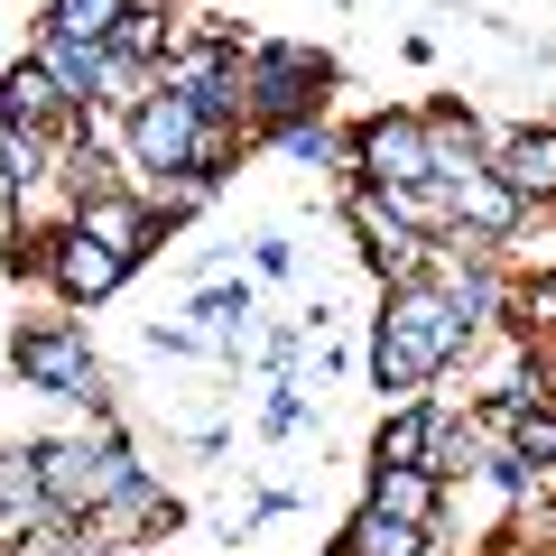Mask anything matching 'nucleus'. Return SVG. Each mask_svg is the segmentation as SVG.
<instances>
[{
	"mask_svg": "<svg viewBox=\"0 0 556 556\" xmlns=\"http://www.w3.org/2000/svg\"><path fill=\"white\" fill-rule=\"evenodd\" d=\"M473 325H464V306L445 298L437 278L417 269V278H390L380 288V316H371V343H362V371H371L380 399H417V390H437L445 371H464L473 362Z\"/></svg>",
	"mask_w": 556,
	"mask_h": 556,
	"instance_id": "obj_1",
	"label": "nucleus"
},
{
	"mask_svg": "<svg viewBox=\"0 0 556 556\" xmlns=\"http://www.w3.org/2000/svg\"><path fill=\"white\" fill-rule=\"evenodd\" d=\"M241 149H251V130H241V121H204L167 75H149L139 102L121 112V167H130L139 186H167V177L223 186L241 167Z\"/></svg>",
	"mask_w": 556,
	"mask_h": 556,
	"instance_id": "obj_2",
	"label": "nucleus"
},
{
	"mask_svg": "<svg viewBox=\"0 0 556 556\" xmlns=\"http://www.w3.org/2000/svg\"><path fill=\"white\" fill-rule=\"evenodd\" d=\"M28 455H38L47 510H65V519H93L102 501H112L121 482L139 473V455H130V437H121L112 399H102V408H84L75 437H28Z\"/></svg>",
	"mask_w": 556,
	"mask_h": 556,
	"instance_id": "obj_3",
	"label": "nucleus"
},
{
	"mask_svg": "<svg viewBox=\"0 0 556 556\" xmlns=\"http://www.w3.org/2000/svg\"><path fill=\"white\" fill-rule=\"evenodd\" d=\"M334 93V56L298 38H241V121H251V149L288 121H316Z\"/></svg>",
	"mask_w": 556,
	"mask_h": 556,
	"instance_id": "obj_4",
	"label": "nucleus"
},
{
	"mask_svg": "<svg viewBox=\"0 0 556 556\" xmlns=\"http://www.w3.org/2000/svg\"><path fill=\"white\" fill-rule=\"evenodd\" d=\"M0 371L20 380V390L56 399V408H102V399H112L102 353H93V334H84L75 316H28L20 334H10V353H0Z\"/></svg>",
	"mask_w": 556,
	"mask_h": 556,
	"instance_id": "obj_5",
	"label": "nucleus"
},
{
	"mask_svg": "<svg viewBox=\"0 0 556 556\" xmlns=\"http://www.w3.org/2000/svg\"><path fill=\"white\" fill-rule=\"evenodd\" d=\"M417 177H437L427 112H362L343 130V186H417Z\"/></svg>",
	"mask_w": 556,
	"mask_h": 556,
	"instance_id": "obj_6",
	"label": "nucleus"
},
{
	"mask_svg": "<svg viewBox=\"0 0 556 556\" xmlns=\"http://www.w3.org/2000/svg\"><path fill=\"white\" fill-rule=\"evenodd\" d=\"M121 278H130V260L112 251V241H93L84 232V223H56V232H47V298L65 306V316H84V306H102L121 288Z\"/></svg>",
	"mask_w": 556,
	"mask_h": 556,
	"instance_id": "obj_7",
	"label": "nucleus"
},
{
	"mask_svg": "<svg viewBox=\"0 0 556 556\" xmlns=\"http://www.w3.org/2000/svg\"><path fill=\"white\" fill-rule=\"evenodd\" d=\"M177 529H186V501L139 464V473L121 482L93 519H84V547H149V538H177Z\"/></svg>",
	"mask_w": 556,
	"mask_h": 556,
	"instance_id": "obj_8",
	"label": "nucleus"
},
{
	"mask_svg": "<svg viewBox=\"0 0 556 556\" xmlns=\"http://www.w3.org/2000/svg\"><path fill=\"white\" fill-rule=\"evenodd\" d=\"M482 167H492L529 214H556V121H501V130L482 139Z\"/></svg>",
	"mask_w": 556,
	"mask_h": 556,
	"instance_id": "obj_9",
	"label": "nucleus"
},
{
	"mask_svg": "<svg viewBox=\"0 0 556 556\" xmlns=\"http://www.w3.org/2000/svg\"><path fill=\"white\" fill-rule=\"evenodd\" d=\"M343 223H353L362 269H371L380 288H390V278H417V269H427V251H437L427 232H408V223L380 204V186H343Z\"/></svg>",
	"mask_w": 556,
	"mask_h": 556,
	"instance_id": "obj_10",
	"label": "nucleus"
},
{
	"mask_svg": "<svg viewBox=\"0 0 556 556\" xmlns=\"http://www.w3.org/2000/svg\"><path fill=\"white\" fill-rule=\"evenodd\" d=\"M75 223H84L93 241H112V251L130 260V269L167 251V214H159L149 195H139V186H84V195H75Z\"/></svg>",
	"mask_w": 556,
	"mask_h": 556,
	"instance_id": "obj_11",
	"label": "nucleus"
},
{
	"mask_svg": "<svg viewBox=\"0 0 556 556\" xmlns=\"http://www.w3.org/2000/svg\"><path fill=\"white\" fill-rule=\"evenodd\" d=\"M0 112L28 121V130H93V112H75L65 84L47 75L38 56H10V65H0Z\"/></svg>",
	"mask_w": 556,
	"mask_h": 556,
	"instance_id": "obj_12",
	"label": "nucleus"
},
{
	"mask_svg": "<svg viewBox=\"0 0 556 556\" xmlns=\"http://www.w3.org/2000/svg\"><path fill=\"white\" fill-rule=\"evenodd\" d=\"M251 316H260V278H204L195 298H186V325L204 334V353H241Z\"/></svg>",
	"mask_w": 556,
	"mask_h": 556,
	"instance_id": "obj_13",
	"label": "nucleus"
},
{
	"mask_svg": "<svg viewBox=\"0 0 556 556\" xmlns=\"http://www.w3.org/2000/svg\"><path fill=\"white\" fill-rule=\"evenodd\" d=\"M47 519V482H38V455H28V437H0V556L20 547L28 529Z\"/></svg>",
	"mask_w": 556,
	"mask_h": 556,
	"instance_id": "obj_14",
	"label": "nucleus"
},
{
	"mask_svg": "<svg viewBox=\"0 0 556 556\" xmlns=\"http://www.w3.org/2000/svg\"><path fill=\"white\" fill-rule=\"evenodd\" d=\"M84 130H28V121H10L0 112V186L10 195H28V186H47L65 167V149H75Z\"/></svg>",
	"mask_w": 556,
	"mask_h": 556,
	"instance_id": "obj_15",
	"label": "nucleus"
},
{
	"mask_svg": "<svg viewBox=\"0 0 556 556\" xmlns=\"http://www.w3.org/2000/svg\"><path fill=\"white\" fill-rule=\"evenodd\" d=\"M334 556H437V529H417L380 501H353V519L334 529Z\"/></svg>",
	"mask_w": 556,
	"mask_h": 556,
	"instance_id": "obj_16",
	"label": "nucleus"
},
{
	"mask_svg": "<svg viewBox=\"0 0 556 556\" xmlns=\"http://www.w3.org/2000/svg\"><path fill=\"white\" fill-rule=\"evenodd\" d=\"M28 56L65 84V102H75V112L102 121V84H112V56H102V47H75V38H47V28H38V38H28Z\"/></svg>",
	"mask_w": 556,
	"mask_h": 556,
	"instance_id": "obj_17",
	"label": "nucleus"
},
{
	"mask_svg": "<svg viewBox=\"0 0 556 556\" xmlns=\"http://www.w3.org/2000/svg\"><path fill=\"white\" fill-rule=\"evenodd\" d=\"M445 195H455V241H501V232H510L519 214H529V204H519L510 186L492 177V167H473V177H455Z\"/></svg>",
	"mask_w": 556,
	"mask_h": 556,
	"instance_id": "obj_18",
	"label": "nucleus"
},
{
	"mask_svg": "<svg viewBox=\"0 0 556 556\" xmlns=\"http://www.w3.org/2000/svg\"><path fill=\"white\" fill-rule=\"evenodd\" d=\"M362 501L417 519V529H437V519H445V482L427 473V464H371V473H362Z\"/></svg>",
	"mask_w": 556,
	"mask_h": 556,
	"instance_id": "obj_19",
	"label": "nucleus"
},
{
	"mask_svg": "<svg viewBox=\"0 0 556 556\" xmlns=\"http://www.w3.org/2000/svg\"><path fill=\"white\" fill-rule=\"evenodd\" d=\"M482 139H492V121H473L464 102H427V159H437L445 186L482 167Z\"/></svg>",
	"mask_w": 556,
	"mask_h": 556,
	"instance_id": "obj_20",
	"label": "nucleus"
},
{
	"mask_svg": "<svg viewBox=\"0 0 556 556\" xmlns=\"http://www.w3.org/2000/svg\"><path fill=\"white\" fill-rule=\"evenodd\" d=\"M427 437H437V399L417 390V399H390L371 427V464H427ZM362 464V473H371Z\"/></svg>",
	"mask_w": 556,
	"mask_h": 556,
	"instance_id": "obj_21",
	"label": "nucleus"
},
{
	"mask_svg": "<svg viewBox=\"0 0 556 556\" xmlns=\"http://www.w3.org/2000/svg\"><path fill=\"white\" fill-rule=\"evenodd\" d=\"M482 464H492V427H482L473 408H464V417H445V408H437V437H427V473H437V482H464V473H482Z\"/></svg>",
	"mask_w": 556,
	"mask_h": 556,
	"instance_id": "obj_22",
	"label": "nucleus"
},
{
	"mask_svg": "<svg viewBox=\"0 0 556 556\" xmlns=\"http://www.w3.org/2000/svg\"><path fill=\"white\" fill-rule=\"evenodd\" d=\"M102 56L130 65V75H159V56H167V10H159V0H130V10H121V28L102 38Z\"/></svg>",
	"mask_w": 556,
	"mask_h": 556,
	"instance_id": "obj_23",
	"label": "nucleus"
},
{
	"mask_svg": "<svg viewBox=\"0 0 556 556\" xmlns=\"http://www.w3.org/2000/svg\"><path fill=\"white\" fill-rule=\"evenodd\" d=\"M121 10L130 0H38V28L47 38H75V47H102L121 28Z\"/></svg>",
	"mask_w": 556,
	"mask_h": 556,
	"instance_id": "obj_24",
	"label": "nucleus"
},
{
	"mask_svg": "<svg viewBox=\"0 0 556 556\" xmlns=\"http://www.w3.org/2000/svg\"><path fill=\"white\" fill-rule=\"evenodd\" d=\"M260 149H278L288 167H325V177H343V130H325V112H316V121H288V130H269Z\"/></svg>",
	"mask_w": 556,
	"mask_h": 556,
	"instance_id": "obj_25",
	"label": "nucleus"
},
{
	"mask_svg": "<svg viewBox=\"0 0 556 556\" xmlns=\"http://www.w3.org/2000/svg\"><path fill=\"white\" fill-rule=\"evenodd\" d=\"M260 437H306V380L288 371V380H269V408H260Z\"/></svg>",
	"mask_w": 556,
	"mask_h": 556,
	"instance_id": "obj_26",
	"label": "nucleus"
},
{
	"mask_svg": "<svg viewBox=\"0 0 556 556\" xmlns=\"http://www.w3.org/2000/svg\"><path fill=\"white\" fill-rule=\"evenodd\" d=\"M251 278H298V241L288 232H251Z\"/></svg>",
	"mask_w": 556,
	"mask_h": 556,
	"instance_id": "obj_27",
	"label": "nucleus"
},
{
	"mask_svg": "<svg viewBox=\"0 0 556 556\" xmlns=\"http://www.w3.org/2000/svg\"><path fill=\"white\" fill-rule=\"evenodd\" d=\"M547 362H556V343H547Z\"/></svg>",
	"mask_w": 556,
	"mask_h": 556,
	"instance_id": "obj_28",
	"label": "nucleus"
},
{
	"mask_svg": "<svg viewBox=\"0 0 556 556\" xmlns=\"http://www.w3.org/2000/svg\"><path fill=\"white\" fill-rule=\"evenodd\" d=\"M325 556H334V547H325Z\"/></svg>",
	"mask_w": 556,
	"mask_h": 556,
	"instance_id": "obj_29",
	"label": "nucleus"
}]
</instances>
